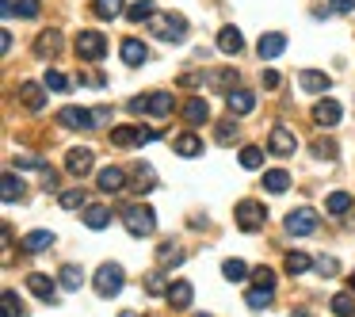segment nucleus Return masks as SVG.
Returning a JSON list of instances; mask_svg holds the SVG:
<instances>
[{"instance_id": "423d86ee", "label": "nucleus", "mask_w": 355, "mask_h": 317, "mask_svg": "<svg viewBox=\"0 0 355 317\" xmlns=\"http://www.w3.org/2000/svg\"><path fill=\"white\" fill-rule=\"evenodd\" d=\"M157 142V130H149V126H115L111 130V145L126 150V145H149Z\"/></svg>"}, {"instance_id": "412c9836", "label": "nucleus", "mask_w": 355, "mask_h": 317, "mask_svg": "<svg viewBox=\"0 0 355 317\" xmlns=\"http://www.w3.org/2000/svg\"><path fill=\"white\" fill-rule=\"evenodd\" d=\"M92 16H96V19H119V16H126V0H92Z\"/></svg>"}, {"instance_id": "79ce46f5", "label": "nucleus", "mask_w": 355, "mask_h": 317, "mask_svg": "<svg viewBox=\"0 0 355 317\" xmlns=\"http://www.w3.org/2000/svg\"><path fill=\"white\" fill-rule=\"evenodd\" d=\"M42 84H46L50 92H69V76H65V73H58V69H46Z\"/></svg>"}, {"instance_id": "7c9ffc66", "label": "nucleus", "mask_w": 355, "mask_h": 317, "mask_svg": "<svg viewBox=\"0 0 355 317\" xmlns=\"http://www.w3.org/2000/svg\"><path fill=\"white\" fill-rule=\"evenodd\" d=\"M58 283H61V291H81V283H84V272L77 264H65L58 272Z\"/></svg>"}, {"instance_id": "0eeeda50", "label": "nucleus", "mask_w": 355, "mask_h": 317, "mask_svg": "<svg viewBox=\"0 0 355 317\" xmlns=\"http://www.w3.org/2000/svg\"><path fill=\"white\" fill-rule=\"evenodd\" d=\"M294 150H298L294 130H287L283 123H275L272 134H267V153H275V157H294Z\"/></svg>"}, {"instance_id": "09e8293b", "label": "nucleus", "mask_w": 355, "mask_h": 317, "mask_svg": "<svg viewBox=\"0 0 355 317\" xmlns=\"http://www.w3.org/2000/svg\"><path fill=\"white\" fill-rule=\"evenodd\" d=\"M314 153L321 161H336V142H325V138H321V142H314Z\"/></svg>"}, {"instance_id": "c85d7f7f", "label": "nucleus", "mask_w": 355, "mask_h": 317, "mask_svg": "<svg viewBox=\"0 0 355 317\" xmlns=\"http://www.w3.org/2000/svg\"><path fill=\"white\" fill-rule=\"evenodd\" d=\"M153 187H157V176H153V168H149V165H134V192L149 195Z\"/></svg>"}, {"instance_id": "c9c22d12", "label": "nucleus", "mask_w": 355, "mask_h": 317, "mask_svg": "<svg viewBox=\"0 0 355 317\" xmlns=\"http://www.w3.org/2000/svg\"><path fill=\"white\" fill-rule=\"evenodd\" d=\"M264 187H267L272 195H283V192L290 187V176L283 172V168H272V172H264Z\"/></svg>"}, {"instance_id": "393cba45", "label": "nucleus", "mask_w": 355, "mask_h": 317, "mask_svg": "<svg viewBox=\"0 0 355 317\" xmlns=\"http://www.w3.org/2000/svg\"><path fill=\"white\" fill-rule=\"evenodd\" d=\"M183 119H187L191 126H199V123H210V108H207V100H187L183 103Z\"/></svg>"}, {"instance_id": "603ef678", "label": "nucleus", "mask_w": 355, "mask_h": 317, "mask_svg": "<svg viewBox=\"0 0 355 317\" xmlns=\"http://www.w3.org/2000/svg\"><path fill=\"white\" fill-rule=\"evenodd\" d=\"M77 81H81V84H92V88H108V76H99V73H81Z\"/></svg>"}, {"instance_id": "4be33fe9", "label": "nucleus", "mask_w": 355, "mask_h": 317, "mask_svg": "<svg viewBox=\"0 0 355 317\" xmlns=\"http://www.w3.org/2000/svg\"><path fill=\"white\" fill-rule=\"evenodd\" d=\"M218 50L222 54H241L245 50V39H241L237 27H222V31H218Z\"/></svg>"}, {"instance_id": "4468645a", "label": "nucleus", "mask_w": 355, "mask_h": 317, "mask_svg": "<svg viewBox=\"0 0 355 317\" xmlns=\"http://www.w3.org/2000/svg\"><path fill=\"white\" fill-rule=\"evenodd\" d=\"M46 84H34V81H23L19 84V100H23V108L27 111H42L46 108Z\"/></svg>"}, {"instance_id": "20e7f679", "label": "nucleus", "mask_w": 355, "mask_h": 317, "mask_svg": "<svg viewBox=\"0 0 355 317\" xmlns=\"http://www.w3.org/2000/svg\"><path fill=\"white\" fill-rule=\"evenodd\" d=\"M108 54V34L103 31H81L77 34V58L81 61H99Z\"/></svg>"}, {"instance_id": "6ab92c4d", "label": "nucleus", "mask_w": 355, "mask_h": 317, "mask_svg": "<svg viewBox=\"0 0 355 317\" xmlns=\"http://www.w3.org/2000/svg\"><path fill=\"white\" fill-rule=\"evenodd\" d=\"M34 54H39V58H58L61 54V31H42L39 39H34Z\"/></svg>"}, {"instance_id": "ddd939ff", "label": "nucleus", "mask_w": 355, "mask_h": 317, "mask_svg": "<svg viewBox=\"0 0 355 317\" xmlns=\"http://www.w3.org/2000/svg\"><path fill=\"white\" fill-rule=\"evenodd\" d=\"M27 291H31L39 302H54V294H58V283H54L46 272H31V276H27Z\"/></svg>"}, {"instance_id": "2f4dec72", "label": "nucleus", "mask_w": 355, "mask_h": 317, "mask_svg": "<svg viewBox=\"0 0 355 317\" xmlns=\"http://www.w3.org/2000/svg\"><path fill=\"white\" fill-rule=\"evenodd\" d=\"M207 84H210V88H218V92H233L237 73H233V69H214V73H207Z\"/></svg>"}, {"instance_id": "aec40b11", "label": "nucleus", "mask_w": 355, "mask_h": 317, "mask_svg": "<svg viewBox=\"0 0 355 317\" xmlns=\"http://www.w3.org/2000/svg\"><path fill=\"white\" fill-rule=\"evenodd\" d=\"M329 76L325 73H317V69H302V73H298V88H302V92H329Z\"/></svg>"}, {"instance_id": "f03ea898", "label": "nucleus", "mask_w": 355, "mask_h": 317, "mask_svg": "<svg viewBox=\"0 0 355 317\" xmlns=\"http://www.w3.org/2000/svg\"><path fill=\"white\" fill-rule=\"evenodd\" d=\"M149 31L157 34L161 42H183V39H187V19L176 16V12H165V16L149 19Z\"/></svg>"}, {"instance_id": "6e6d98bb", "label": "nucleus", "mask_w": 355, "mask_h": 317, "mask_svg": "<svg viewBox=\"0 0 355 317\" xmlns=\"http://www.w3.org/2000/svg\"><path fill=\"white\" fill-rule=\"evenodd\" d=\"M111 119V108H96V126H103Z\"/></svg>"}, {"instance_id": "bf43d9fd", "label": "nucleus", "mask_w": 355, "mask_h": 317, "mask_svg": "<svg viewBox=\"0 0 355 317\" xmlns=\"http://www.w3.org/2000/svg\"><path fill=\"white\" fill-rule=\"evenodd\" d=\"M199 317H210V314H199Z\"/></svg>"}, {"instance_id": "c03bdc74", "label": "nucleus", "mask_w": 355, "mask_h": 317, "mask_svg": "<svg viewBox=\"0 0 355 317\" xmlns=\"http://www.w3.org/2000/svg\"><path fill=\"white\" fill-rule=\"evenodd\" d=\"M12 16H19V19H34L39 16V0H12Z\"/></svg>"}, {"instance_id": "f3484780", "label": "nucleus", "mask_w": 355, "mask_h": 317, "mask_svg": "<svg viewBox=\"0 0 355 317\" xmlns=\"http://www.w3.org/2000/svg\"><path fill=\"white\" fill-rule=\"evenodd\" d=\"M123 187H126V172H123V168H115V165L99 168V192H103V195H119Z\"/></svg>"}, {"instance_id": "864d4df0", "label": "nucleus", "mask_w": 355, "mask_h": 317, "mask_svg": "<svg viewBox=\"0 0 355 317\" xmlns=\"http://www.w3.org/2000/svg\"><path fill=\"white\" fill-rule=\"evenodd\" d=\"M332 12H340V16H352V12H355V0H332Z\"/></svg>"}, {"instance_id": "5fc2aeb1", "label": "nucleus", "mask_w": 355, "mask_h": 317, "mask_svg": "<svg viewBox=\"0 0 355 317\" xmlns=\"http://www.w3.org/2000/svg\"><path fill=\"white\" fill-rule=\"evenodd\" d=\"M279 84H283V76L275 73V69H267V73H264V88H279Z\"/></svg>"}, {"instance_id": "473e14b6", "label": "nucleus", "mask_w": 355, "mask_h": 317, "mask_svg": "<svg viewBox=\"0 0 355 317\" xmlns=\"http://www.w3.org/2000/svg\"><path fill=\"white\" fill-rule=\"evenodd\" d=\"M84 225H88V229H108V225H111V210L99 207V203H96V207H88V210H84Z\"/></svg>"}, {"instance_id": "dca6fc26", "label": "nucleus", "mask_w": 355, "mask_h": 317, "mask_svg": "<svg viewBox=\"0 0 355 317\" xmlns=\"http://www.w3.org/2000/svg\"><path fill=\"white\" fill-rule=\"evenodd\" d=\"M225 108H230V115H248V111L256 108V92H245V88H233V92H225Z\"/></svg>"}, {"instance_id": "9d476101", "label": "nucleus", "mask_w": 355, "mask_h": 317, "mask_svg": "<svg viewBox=\"0 0 355 317\" xmlns=\"http://www.w3.org/2000/svg\"><path fill=\"white\" fill-rule=\"evenodd\" d=\"M314 229H317V214H314V210L302 207V210H290V214H287V234L290 237H306V234H314Z\"/></svg>"}, {"instance_id": "1a4fd4ad", "label": "nucleus", "mask_w": 355, "mask_h": 317, "mask_svg": "<svg viewBox=\"0 0 355 317\" xmlns=\"http://www.w3.org/2000/svg\"><path fill=\"white\" fill-rule=\"evenodd\" d=\"M58 123L65 126V130H92V126H96V111H88V108H61Z\"/></svg>"}, {"instance_id": "49530a36", "label": "nucleus", "mask_w": 355, "mask_h": 317, "mask_svg": "<svg viewBox=\"0 0 355 317\" xmlns=\"http://www.w3.org/2000/svg\"><path fill=\"white\" fill-rule=\"evenodd\" d=\"M157 260H161L165 267H168V264L176 267V264H183V252H180V249H172V245H161V249H157Z\"/></svg>"}, {"instance_id": "c756f323", "label": "nucleus", "mask_w": 355, "mask_h": 317, "mask_svg": "<svg viewBox=\"0 0 355 317\" xmlns=\"http://www.w3.org/2000/svg\"><path fill=\"white\" fill-rule=\"evenodd\" d=\"M58 203L65 210H88V192H84V187H69V192L58 195Z\"/></svg>"}, {"instance_id": "8fccbe9b", "label": "nucleus", "mask_w": 355, "mask_h": 317, "mask_svg": "<svg viewBox=\"0 0 355 317\" xmlns=\"http://www.w3.org/2000/svg\"><path fill=\"white\" fill-rule=\"evenodd\" d=\"M314 267L321 272V276H336V272H340V264H336L332 256H317V260H314Z\"/></svg>"}, {"instance_id": "9b49d317", "label": "nucleus", "mask_w": 355, "mask_h": 317, "mask_svg": "<svg viewBox=\"0 0 355 317\" xmlns=\"http://www.w3.org/2000/svg\"><path fill=\"white\" fill-rule=\"evenodd\" d=\"M283 50H287V34H283V31H267V34H260V42H256V54H260V61H272V58H279Z\"/></svg>"}, {"instance_id": "7ed1b4c3", "label": "nucleus", "mask_w": 355, "mask_h": 317, "mask_svg": "<svg viewBox=\"0 0 355 317\" xmlns=\"http://www.w3.org/2000/svg\"><path fill=\"white\" fill-rule=\"evenodd\" d=\"M233 214H237V225L245 229V234H256V229H264V222H267V207L256 203V199H241Z\"/></svg>"}, {"instance_id": "de8ad7c7", "label": "nucleus", "mask_w": 355, "mask_h": 317, "mask_svg": "<svg viewBox=\"0 0 355 317\" xmlns=\"http://www.w3.org/2000/svg\"><path fill=\"white\" fill-rule=\"evenodd\" d=\"M252 279H256V287H272L275 291V272L272 267H252Z\"/></svg>"}, {"instance_id": "f8f14e48", "label": "nucleus", "mask_w": 355, "mask_h": 317, "mask_svg": "<svg viewBox=\"0 0 355 317\" xmlns=\"http://www.w3.org/2000/svg\"><path fill=\"white\" fill-rule=\"evenodd\" d=\"M340 115H344V111H340V103H336V100H329V96L314 103V123H317V126H325V130L340 126Z\"/></svg>"}, {"instance_id": "a19ab883", "label": "nucleus", "mask_w": 355, "mask_h": 317, "mask_svg": "<svg viewBox=\"0 0 355 317\" xmlns=\"http://www.w3.org/2000/svg\"><path fill=\"white\" fill-rule=\"evenodd\" d=\"M329 306H332V314H336V317H355V294H336Z\"/></svg>"}, {"instance_id": "5701e85b", "label": "nucleus", "mask_w": 355, "mask_h": 317, "mask_svg": "<svg viewBox=\"0 0 355 317\" xmlns=\"http://www.w3.org/2000/svg\"><path fill=\"white\" fill-rule=\"evenodd\" d=\"M172 150L176 153H180V157H199V153H203V138H199V134H180V138H176V142H172Z\"/></svg>"}, {"instance_id": "b1692460", "label": "nucleus", "mask_w": 355, "mask_h": 317, "mask_svg": "<svg viewBox=\"0 0 355 317\" xmlns=\"http://www.w3.org/2000/svg\"><path fill=\"white\" fill-rule=\"evenodd\" d=\"M153 16H157L153 0H130V4H126V19H130V23H149Z\"/></svg>"}, {"instance_id": "f257e3e1", "label": "nucleus", "mask_w": 355, "mask_h": 317, "mask_svg": "<svg viewBox=\"0 0 355 317\" xmlns=\"http://www.w3.org/2000/svg\"><path fill=\"white\" fill-rule=\"evenodd\" d=\"M123 225L130 237H149L153 229H157V210L145 207V203H138V207H126L123 210Z\"/></svg>"}, {"instance_id": "2eb2a0df", "label": "nucleus", "mask_w": 355, "mask_h": 317, "mask_svg": "<svg viewBox=\"0 0 355 317\" xmlns=\"http://www.w3.org/2000/svg\"><path fill=\"white\" fill-rule=\"evenodd\" d=\"M119 54H123V61H126L130 69H138V65H145V61H149V46H145L141 39H123Z\"/></svg>"}, {"instance_id": "4c0bfd02", "label": "nucleus", "mask_w": 355, "mask_h": 317, "mask_svg": "<svg viewBox=\"0 0 355 317\" xmlns=\"http://www.w3.org/2000/svg\"><path fill=\"white\" fill-rule=\"evenodd\" d=\"M283 267H287L290 276H302V272H310V267H314V260H310L306 252H287V260H283Z\"/></svg>"}, {"instance_id": "4d7b16f0", "label": "nucleus", "mask_w": 355, "mask_h": 317, "mask_svg": "<svg viewBox=\"0 0 355 317\" xmlns=\"http://www.w3.org/2000/svg\"><path fill=\"white\" fill-rule=\"evenodd\" d=\"M119 317H138V314H134V309H126V314H119Z\"/></svg>"}, {"instance_id": "cd10ccee", "label": "nucleus", "mask_w": 355, "mask_h": 317, "mask_svg": "<svg viewBox=\"0 0 355 317\" xmlns=\"http://www.w3.org/2000/svg\"><path fill=\"white\" fill-rule=\"evenodd\" d=\"M172 108H176L172 92H153V96H149V115H153V119H165V115H172Z\"/></svg>"}, {"instance_id": "a878e982", "label": "nucleus", "mask_w": 355, "mask_h": 317, "mask_svg": "<svg viewBox=\"0 0 355 317\" xmlns=\"http://www.w3.org/2000/svg\"><path fill=\"white\" fill-rule=\"evenodd\" d=\"M352 195H347V192H332L329 195V199H325V214H332V218H344L347 214V210H352Z\"/></svg>"}, {"instance_id": "39448f33", "label": "nucleus", "mask_w": 355, "mask_h": 317, "mask_svg": "<svg viewBox=\"0 0 355 317\" xmlns=\"http://www.w3.org/2000/svg\"><path fill=\"white\" fill-rule=\"evenodd\" d=\"M123 283H126V276H123L119 264H99V272H96V294L99 298H115V294L123 291Z\"/></svg>"}, {"instance_id": "bb28decb", "label": "nucleus", "mask_w": 355, "mask_h": 317, "mask_svg": "<svg viewBox=\"0 0 355 317\" xmlns=\"http://www.w3.org/2000/svg\"><path fill=\"white\" fill-rule=\"evenodd\" d=\"M50 245H54V234H50V229H31V234L23 237V252H46Z\"/></svg>"}, {"instance_id": "13d9d810", "label": "nucleus", "mask_w": 355, "mask_h": 317, "mask_svg": "<svg viewBox=\"0 0 355 317\" xmlns=\"http://www.w3.org/2000/svg\"><path fill=\"white\" fill-rule=\"evenodd\" d=\"M347 283H352V291H355V276H352V279H347Z\"/></svg>"}, {"instance_id": "3c124183", "label": "nucleus", "mask_w": 355, "mask_h": 317, "mask_svg": "<svg viewBox=\"0 0 355 317\" xmlns=\"http://www.w3.org/2000/svg\"><path fill=\"white\" fill-rule=\"evenodd\" d=\"M126 111H130V115H149V96H134V100L126 103Z\"/></svg>"}, {"instance_id": "6e6552de", "label": "nucleus", "mask_w": 355, "mask_h": 317, "mask_svg": "<svg viewBox=\"0 0 355 317\" xmlns=\"http://www.w3.org/2000/svg\"><path fill=\"white\" fill-rule=\"evenodd\" d=\"M92 165H96V153H92L88 145H73V150L65 153V172L77 176V180H81V176H88Z\"/></svg>"}, {"instance_id": "ea45409f", "label": "nucleus", "mask_w": 355, "mask_h": 317, "mask_svg": "<svg viewBox=\"0 0 355 317\" xmlns=\"http://www.w3.org/2000/svg\"><path fill=\"white\" fill-rule=\"evenodd\" d=\"M260 165H264V150H260V145H245V150H241V168L252 172V168H260Z\"/></svg>"}, {"instance_id": "72a5a7b5", "label": "nucleus", "mask_w": 355, "mask_h": 317, "mask_svg": "<svg viewBox=\"0 0 355 317\" xmlns=\"http://www.w3.org/2000/svg\"><path fill=\"white\" fill-rule=\"evenodd\" d=\"M272 298H275L272 287H252V291L245 294V306L248 309H267V306H272Z\"/></svg>"}, {"instance_id": "37998d69", "label": "nucleus", "mask_w": 355, "mask_h": 317, "mask_svg": "<svg viewBox=\"0 0 355 317\" xmlns=\"http://www.w3.org/2000/svg\"><path fill=\"white\" fill-rule=\"evenodd\" d=\"M237 123H233V119H230V123H218L214 126V138H218V142H222V145H230V142H237Z\"/></svg>"}, {"instance_id": "f704fd0d", "label": "nucleus", "mask_w": 355, "mask_h": 317, "mask_svg": "<svg viewBox=\"0 0 355 317\" xmlns=\"http://www.w3.org/2000/svg\"><path fill=\"white\" fill-rule=\"evenodd\" d=\"M0 195H4V203H16V199H23V180H19L16 172H4V180H0Z\"/></svg>"}, {"instance_id": "a211bd4d", "label": "nucleus", "mask_w": 355, "mask_h": 317, "mask_svg": "<svg viewBox=\"0 0 355 317\" xmlns=\"http://www.w3.org/2000/svg\"><path fill=\"white\" fill-rule=\"evenodd\" d=\"M165 298H168V306H172V309H187V306H191V298H195V291H191L187 279H176V283L168 287Z\"/></svg>"}, {"instance_id": "a18cd8bd", "label": "nucleus", "mask_w": 355, "mask_h": 317, "mask_svg": "<svg viewBox=\"0 0 355 317\" xmlns=\"http://www.w3.org/2000/svg\"><path fill=\"white\" fill-rule=\"evenodd\" d=\"M4 317H27L23 314V302H19L16 291H4Z\"/></svg>"}, {"instance_id": "58836bf2", "label": "nucleus", "mask_w": 355, "mask_h": 317, "mask_svg": "<svg viewBox=\"0 0 355 317\" xmlns=\"http://www.w3.org/2000/svg\"><path fill=\"white\" fill-rule=\"evenodd\" d=\"M168 287H172V283H168L165 272H153V276L145 279V294H149V298H161V294H168Z\"/></svg>"}, {"instance_id": "e433bc0d", "label": "nucleus", "mask_w": 355, "mask_h": 317, "mask_svg": "<svg viewBox=\"0 0 355 317\" xmlns=\"http://www.w3.org/2000/svg\"><path fill=\"white\" fill-rule=\"evenodd\" d=\"M222 276L230 279V283H245V279L252 276V272H248L245 260H225V264H222Z\"/></svg>"}]
</instances>
